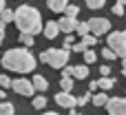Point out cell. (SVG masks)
I'll return each instance as SVG.
<instances>
[{
	"mask_svg": "<svg viewBox=\"0 0 126 115\" xmlns=\"http://www.w3.org/2000/svg\"><path fill=\"white\" fill-rule=\"evenodd\" d=\"M16 27L20 33H27V35H33L35 33H44V22H42V16L35 7L31 4H20L16 9Z\"/></svg>",
	"mask_w": 126,
	"mask_h": 115,
	"instance_id": "cell-1",
	"label": "cell"
},
{
	"mask_svg": "<svg viewBox=\"0 0 126 115\" xmlns=\"http://www.w3.org/2000/svg\"><path fill=\"white\" fill-rule=\"evenodd\" d=\"M2 66L16 73H31L35 69V58L29 49H9L2 55Z\"/></svg>",
	"mask_w": 126,
	"mask_h": 115,
	"instance_id": "cell-2",
	"label": "cell"
},
{
	"mask_svg": "<svg viewBox=\"0 0 126 115\" xmlns=\"http://www.w3.org/2000/svg\"><path fill=\"white\" fill-rule=\"evenodd\" d=\"M38 60L49 64L51 69H62L64 71L69 66V51L66 49H49V51H42Z\"/></svg>",
	"mask_w": 126,
	"mask_h": 115,
	"instance_id": "cell-3",
	"label": "cell"
},
{
	"mask_svg": "<svg viewBox=\"0 0 126 115\" xmlns=\"http://www.w3.org/2000/svg\"><path fill=\"white\" fill-rule=\"evenodd\" d=\"M106 42H109V49H113L117 58L126 60V35H124V31H111Z\"/></svg>",
	"mask_w": 126,
	"mask_h": 115,
	"instance_id": "cell-4",
	"label": "cell"
},
{
	"mask_svg": "<svg viewBox=\"0 0 126 115\" xmlns=\"http://www.w3.org/2000/svg\"><path fill=\"white\" fill-rule=\"evenodd\" d=\"M89 27H91V35H95V38H100V35L111 31V22L106 18H97V16L89 20Z\"/></svg>",
	"mask_w": 126,
	"mask_h": 115,
	"instance_id": "cell-5",
	"label": "cell"
},
{
	"mask_svg": "<svg viewBox=\"0 0 126 115\" xmlns=\"http://www.w3.org/2000/svg\"><path fill=\"white\" fill-rule=\"evenodd\" d=\"M13 91L20 93V95H24V98H31L33 91H35V86H33L31 80H27V78H18V80H13Z\"/></svg>",
	"mask_w": 126,
	"mask_h": 115,
	"instance_id": "cell-6",
	"label": "cell"
},
{
	"mask_svg": "<svg viewBox=\"0 0 126 115\" xmlns=\"http://www.w3.org/2000/svg\"><path fill=\"white\" fill-rule=\"evenodd\" d=\"M106 111L109 115H126V98H111Z\"/></svg>",
	"mask_w": 126,
	"mask_h": 115,
	"instance_id": "cell-7",
	"label": "cell"
},
{
	"mask_svg": "<svg viewBox=\"0 0 126 115\" xmlns=\"http://www.w3.org/2000/svg\"><path fill=\"white\" fill-rule=\"evenodd\" d=\"M55 102H58V106L69 109V111L78 106V98H73L71 93H58V95H55Z\"/></svg>",
	"mask_w": 126,
	"mask_h": 115,
	"instance_id": "cell-8",
	"label": "cell"
},
{
	"mask_svg": "<svg viewBox=\"0 0 126 115\" xmlns=\"http://www.w3.org/2000/svg\"><path fill=\"white\" fill-rule=\"evenodd\" d=\"M58 24H60V31H64L66 35H71V33H73V31H78V27H80V22H78V20L66 18V16H62V18L58 20Z\"/></svg>",
	"mask_w": 126,
	"mask_h": 115,
	"instance_id": "cell-9",
	"label": "cell"
},
{
	"mask_svg": "<svg viewBox=\"0 0 126 115\" xmlns=\"http://www.w3.org/2000/svg\"><path fill=\"white\" fill-rule=\"evenodd\" d=\"M47 4H49V9L53 13H66V9H69V2L66 0H49Z\"/></svg>",
	"mask_w": 126,
	"mask_h": 115,
	"instance_id": "cell-10",
	"label": "cell"
},
{
	"mask_svg": "<svg viewBox=\"0 0 126 115\" xmlns=\"http://www.w3.org/2000/svg\"><path fill=\"white\" fill-rule=\"evenodd\" d=\"M58 33H60V24L58 22H47L44 24V38H49V40H53V38H58Z\"/></svg>",
	"mask_w": 126,
	"mask_h": 115,
	"instance_id": "cell-11",
	"label": "cell"
},
{
	"mask_svg": "<svg viewBox=\"0 0 126 115\" xmlns=\"http://www.w3.org/2000/svg\"><path fill=\"white\" fill-rule=\"evenodd\" d=\"M31 82H33L35 91H47V89H49V82H47V78H44V75H40V73H35Z\"/></svg>",
	"mask_w": 126,
	"mask_h": 115,
	"instance_id": "cell-12",
	"label": "cell"
},
{
	"mask_svg": "<svg viewBox=\"0 0 126 115\" xmlns=\"http://www.w3.org/2000/svg\"><path fill=\"white\" fill-rule=\"evenodd\" d=\"M73 78H75V80H84V78H89V66H86V64H75Z\"/></svg>",
	"mask_w": 126,
	"mask_h": 115,
	"instance_id": "cell-13",
	"label": "cell"
},
{
	"mask_svg": "<svg viewBox=\"0 0 126 115\" xmlns=\"http://www.w3.org/2000/svg\"><path fill=\"white\" fill-rule=\"evenodd\" d=\"M109 102H111V98H106V93H104V91L93 95V104H95V106H109Z\"/></svg>",
	"mask_w": 126,
	"mask_h": 115,
	"instance_id": "cell-14",
	"label": "cell"
},
{
	"mask_svg": "<svg viewBox=\"0 0 126 115\" xmlns=\"http://www.w3.org/2000/svg\"><path fill=\"white\" fill-rule=\"evenodd\" d=\"M0 22H2V24H7V22H16V11H11V9L0 11Z\"/></svg>",
	"mask_w": 126,
	"mask_h": 115,
	"instance_id": "cell-15",
	"label": "cell"
},
{
	"mask_svg": "<svg viewBox=\"0 0 126 115\" xmlns=\"http://www.w3.org/2000/svg\"><path fill=\"white\" fill-rule=\"evenodd\" d=\"M97 86L106 93V91H111V89L115 86V80H113V78H102V80H97Z\"/></svg>",
	"mask_w": 126,
	"mask_h": 115,
	"instance_id": "cell-16",
	"label": "cell"
},
{
	"mask_svg": "<svg viewBox=\"0 0 126 115\" xmlns=\"http://www.w3.org/2000/svg\"><path fill=\"white\" fill-rule=\"evenodd\" d=\"M31 106L38 109V111H42V109L47 106V98H44V95H35V98L31 100Z\"/></svg>",
	"mask_w": 126,
	"mask_h": 115,
	"instance_id": "cell-17",
	"label": "cell"
},
{
	"mask_svg": "<svg viewBox=\"0 0 126 115\" xmlns=\"http://www.w3.org/2000/svg\"><path fill=\"white\" fill-rule=\"evenodd\" d=\"M13 113H16V109L11 102H0V115H13Z\"/></svg>",
	"mask_w": 126,
	"mask_h": 115,
	"instance_id": "cell-18",
	"label": "cell"
},
{
	"mask_svg": "<svg viewBox=\"0 0 126 115\" xmlns=\"http://www.w3.org/2000/svg\"><path fill=\"white\" fill-rule=\"evenodd\" d=\"M60 86H62V93H69L73 89V78H60Z\"/></svg>",
	"mask_w": 126,
	"mask_h": 115,
	"instance_id": "cell-19",
	"label": "cell"
},
{
	"mask_svg": "<svg viewBox=\"0 0 126 115\" xmlns=\"http://www.w3.org/2000/svg\"><path fill=\"white\" fill-rule=\"evenodd\" d=\"M78 35H82V38H86V35H91V27H89V22H80V27H78V31H75Z\"/></svg>",
	"mask_w": 126,
	"mask_h": 115,
	"instance_id": "cell-20",
	"label": "cell"
},
{
	"mask_svg": "<svg viewBox=\"0 0 126 115\" xmlns=\"http://www.w3.org/2000/svg\"><path fill=\"white\" fill-rule=\"evenodd\" d=\"M78 13H80V7L78 4H69V9H66V18H73V20H78Z\"/></svg>",
	"mask_w": 126,
	"mask_h": 115,
	"instance_id": "cell-21",
	"label": "cell"
},
{
	"mask_svg": "<svg viewBox=\"0 0 126 115\" xmlns=\"http://www.w3.org/2000/svg\"><path fill=\"white\" fill-rule=\"evenodd\" d=\"M20 42H22V47H33V42H35V38L33 35H27V33H20Z\"/></svg>",
	"mask_w": 126,
	"mask_h": 115,
	"instance_id": "cell-22",
	"label": "cell"
},
{
	"mask_svg": "<svg viewBox=\"0 0 126 115\" xmlns=\"http://www.w3.org/2000/svg\"><path fill=\"white\" fill-rule=\"evenodd\" d=\"M95 60H97V53H95V51H93V49H89V51H86V53H84V64H86V66H89V64H93V62H95Z\"/></svg>",
	"mask_w": 126,
	"mask_h": 115,
	"instance_id": "cell-23",
	"label": "cell"
},
{
	"mask_svg": "<svg viewBox=\"0 0 126 115\" xmlns=\"http://www.w3.org/2000/svg\"><path fill=\"white\" fill-rule=\"evenodd\" d=\"M124 7H126V0H117L113 4V13L115 16H124Z\"/></svg>",
	"mask_w": 126,
	"mask_h": 115,
	"instance_id": "cell-24",
	"label": "cell"
},
{
	"mask_svg": "<svg viewBox=\"0 0 126 115\" xmlns=\"http://www.w3.org/2000/svg\"><path fill=\"white\" fill-rule=\"evenodd\" d=\"M102 58H104L106 62H111V60H115L117 55H115V51H113V49H109V47H104V49H102Z\"/></svg>",
	"mask_w": 126,
	"mask_h": 115,
	"instance_id": "cell-25",
	"label": "cell"
},
{
	"mask_svg": "<svg viewBox=\"0 0 126 115\" xmlns=\"http://www.w3.org/2000/svg\"><path fill=\"white\" fill-rule=\"evenodd\" d=\"M82 44H84L86 49H89V47H95V44H97V38H95V35H86V38H82Z\"/></svg>",
	"mask_w": 126,
	"mask_h": 115,
	"instance_id": "cell-26",
	"label": "cell"
},
{
	"mask_svg": "<svg viewBox=\"0 0 126 115\" xmlns=\"http://www.w3.org/2000/svg\"><path fill=\"white\" fill-rule=\"evenodd\" d=\"M89 102H93V93H86V95L78 98V106H86Z\"/></svg>",
	"mask_w": 126,
	"mask_h": 115,
	"instance_id": "cell-27",
	"label": "cell"
},
{
	"mask_svg": "<svg viewBox=\"0 0 126 115\" xmlns=\"http://www.w3.org/2000/svg\"><path fill=\"white\" fill-rule=\"evenodd\" d=\"M86 7H89V9H102V7H104V0H89Z\"/></svg>",
	"mask_w": 126,
	"mask_h": 115,
	"instance_id": "cell-28",
	"label": "cell"
},
{
	"mask_svg": "<svg viewBox=\"0 0 126 115\" xmlns=\"http://www.w3.org/2000/svg\"><path fill=\"white\" fill-rule=\"evenodd\" d=\"M73 47H75V42H73V35H66V38H64V44H62V49H66V51H69V49H73Z\"/></svg>",
	"mask_w": 126,
	"mask_h": 115,
	"instance_id": "cell-29",
	"label": "cell"
},
{
	"mask_svg": "<svg viewBox=\"0 0 126 115\" xmlns=\"http://www.w3.org/2000/svg\"><path fill=\"white\" fill-rule=\"evenodd\" d=\"M0 86H2V89H9V86H13V82L9 80V75H0Z\"/></svg>",
	"mask_w": 126,
	"mask_h": 115,
	"instance_id": "cell-30",
	"label": "cell"
},
{
	"mask_svg": "<svg viewBox=\"0 0 126 115\" xmlns=\"http://www.w3.org/2000/svg\"><path fill=\"white\" fill-rule=\"evenodd\" d=\"M71 51H75V53H82V55H84V53H86V51H89V49H86V47H84V44H82V42H78V44H75V47H73V49H71Z\"/></svg>",
	"mask_w": 126,
	"mask_h": 115,
	"instance_id": "cell-31",
	"label": "cell"
},
{
	"mask_svg": "<svg viewBox=\"0 0 126 115\" xmlns=\"http://www.w3.org/2000/svg\"><path fill=\"white\" fill-rule=\"evenodd\" d=\"M100 73H102V78H111V66H100Z\"/></svg>",
	"mask_w": 126,
	"mask_h": 115,
	"instance_id": "cell-32",
	"label": "cell"
},
{
	"mask_svg": "<svg viewBox=\"0 0 126 115\" xmlns=\"http://www.w3.org/2000/svg\"><path fill=\"white\" fill-rule=\"evenodd\" d=\"M97 89V82H89V93H93Z\"/></svg>",
	"mask_w": 126,
	"mask_h": 115,
	"instance_id": "cell-33",
	"label": "cell"
},
{
	"mask_svg": "<svg viewBox=\"0 0 126 115\" xmlns=\"http://www.w3.org/2000/svg\"><path fill=\"white\" fill-rule=\"evenodd\" d=\"M42 115H60V113H53V111H49V113H42Z\"/></svg>",
	"mask_w": 126,
	"mask_h": 115,
	"instance_id": "cell-34",
	"label": "cell"
},
{
	"mask_svg": "<svg viewBox=\"0 0 126 115\" xmlns=\"http://www.w3.org/2000/svg\"><path fill=\"white\" fill-rule=\"evenodd\" d=\"M71 115H80V113H78V111H75V109H71Z\"/></svg>",
	"mask_w": 126,
	"mask_h": 115,
	"instance_id": "cell-35",
	"label": "cell"
},
{
	"mask_svg": "<svg viewBox=\"0 0 126 115\" xmlns=\"http://www.w3.org/2000/svg\"><path fill=\"white\" fill-rule=\"evenodd\" d=\"M122 66H124V71H126V60H122Z\"/></svg>",
	"mask_w": 126,
	"mask_h": 115,
	"instance_id": "cell-36",
	"label": "cell"
},
{
	"mask_svg": "<svg viewBox=\"0 0 126 115\" xmlns=\"http://www.w3.org/2000/svg\"><path fill=\"white\" fill-rule=\"evenodd\" d=\"M124 35H126V29H124Z\"/></svg>",
	"mask_w": 126,
	"mask_h": 115,
	"instance_id": "cell-37",
	"label": "cell"
}]
</instances>
